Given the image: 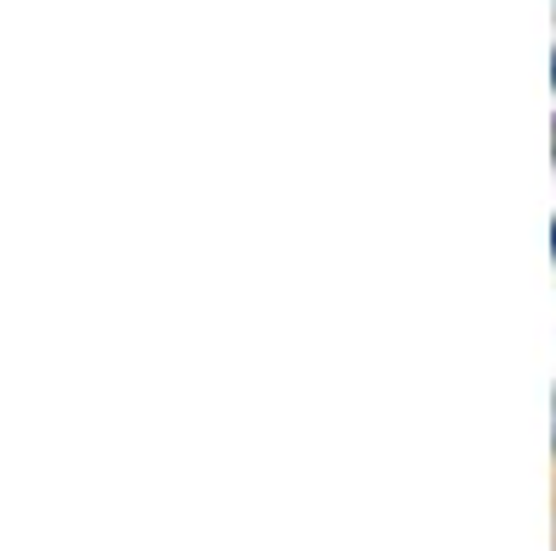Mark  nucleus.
Segmentation results:
<instances>
[{"mask_svg":"<svg viewBox=\"0 0 556 551\" xmlns=\"http://www.w3.org/2000/svg\"><path fill=\"white\" fill-rule=\"evenodd\" d=\"M551 134H556V123H551Z\"/></svg>","mask_w":556,"mask_h":551,"instance_id":"obj_1","label":"nucleus"}]
</instances>
